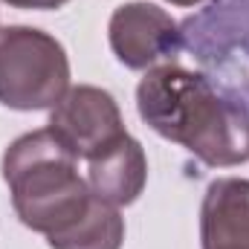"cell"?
<instances>
[{
    "mask_svg": "<svg viewBox=\"0 0 249 249\" xmlns=\"http://www.w3.org/2000/svg\"><path fill=\"white\" fill-rule=\"evenodd\" d=\"M168 3H174V6H183V9H188V6H200V3H206V0H168Z\"/></svg>",
    "mask_w": 249,
    "mask_h": 249,
    "instance_id": "obj_11",
    "label": "cell"
},
{
    "mask_svg": "<svg viewBox=\"0 0 249 249\" xmlns=\"http://www.w3.org/2000/svg\"><path fill=\"white\" fill-rule=\"evenodd\" d=\"M145 183H148V157L130 133L107 145L93 160H87L90 191L116 209L136 203Z\"/></svg>",
    "mask_w": 249,
    "mask_h": 249,
    "instance_id": "obj_8",
    "label": "cell"
},
{
    "mask_svg": "<svg viewBox=\"0 0 249 249\" xmlns=\"http://www.w3.org/2000/svg\"><path fill=\"white\" fill-rule=\"evenodd\" d=\"M180 26L203 72L249 113V0H209Z\"/></svg>",
    "mask_w": 249,
    "mask_h": 249,
    "instance_id": "obj_4",
    "label": "cell"
},
{
    "mask_svg": "<svg viewBox=\"0 0 249 249\" xmlns=\"http://www.w3.org/2000/svg\"><path fill=\"white\" fill-rule=\"evenodd\" d=\"M200 247L249 249V180L220 177L209 183L200 206Z\"/></svg>",
    "mask_w": 249,
    "mask_h": 249,
    "instance_id": "obj_7",
    "label": "cell"
},
{
    "mask_svg": "<svg viewBox=\"0 0 249 249\" xmlns=\"http://www.w3.org/2000/svg\"><path fill=\"white\" fill-rule=\"evenodd\" d=\"M15 9H61L70 0H3Z\"/></svg>",
    "mask_w": 249,
    "mask_h": 249,
    "instance_id": "obj_10",
    "label": "cell"
},
{
    "mask_svg": "<svg viewBox=\"0 0 249 249\" xmlns=\"http://www.w3.org/2000/svg\"><path fill=\"white\" fill-rule=\"evenodd\" d=\"M47 127L78 160H93L127 133L113 96L93 84L70 87L64 99L53 107Z\"/></svg>",
    "mask_w": 249,
    "mask_h": 249,
    "instance_id": "obj_6",
    "label": "cell"
},
{
    "mask_svg": "<svg viewBox=\"0 0 249 249\" xmlns=\"http://www.w3.org/2000/svg\"><path fill=\"white\" fill-rule=\"evenodd\" d=\"M3 180L20 223L47 238L78 220L96 197L78 174V157L50 127L23 133L6 148Z\"/></svg>",
    "mask_w": 249,
    "mask_h": 249,
    "instance_id": "obj_2",
    "label": "cell"
},
{
    "mask_svg": "<svg viewBox=\"0 0 249 249\" xmlns=\"http://www.w3.org/2000/svg\"><path fill=\"white\" fill-rule=\"evenodd\" d=\"M70 90L61 41L35 26L0 29V105L9 110H53Z\"/></svg>",
    "mask_w": 249,
    "mask_h": 249,
    "instance_id": "obj_3",
    "label": "cell"
},
{
    "mask_svg": "<svg viewBox=\"0 0 249 249\" xmlns=\"http://www.w3.org/2000/svg\"><path fill=\"white\" fill-rule=\"evenodd\" d=\"M110 50L127 70H154L177 64L183 55V26L154 3H124L113 12L107 26Z\"/></svg>",
    "mask_w": 249,
    "mask_h": 249,
    "instance_id": "obj_5",
    "label": "cell"
},
{
    "mask_svg": "<svg viewBox=\"0 0 249 249\" xmlns=\"http://www.w3.org/2000/svg\"><path fill=\"white\" fill-rule=\"evenodd\" d=\"M124 220L116 206L93 197L90 209L67 229L47 238L50 249H122Z\"/></svg>",
    "mask_w": 249,
    "mask_h": 249,
    "instance_id": "obj_9",
    "label": "cell"
},
{
    "mask_svg": "<svg viewBox=\"0 0 249 249\" xmlns=\"http://www.w3.org/2000/svg\"><path fill=\"white\" fill-rule=\"evenodd\" d=\"M136 110L154 133L212 168L249 160V113L206 72L180 64L148 70L136 87Z\"/></svg>",
    "mask_w": 249,
    "mask_h": 249,
    "instance_id": "obj_1",
    "label": "cell"
}]
</instances>
